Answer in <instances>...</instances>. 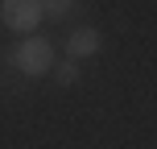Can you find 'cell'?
<instances>
[{
  "label": "cell",
  "mask_w": 157,
  "mask_h": 149,
  "mask_svg": "<svg viewBox=\"0 0 157 149\" xmlns=\"http://www.w3.org/2000/svg\"><path fill=\"white\" fill-rule=\"evenodd\" d=\"M54 71V79L62 87H71V83H78V62H62V66H50Z\"/></svg>",
  "instance_id": "obj_4"
},
{
  "label": "cell",
  "mask_w": 157,
  "mask_h": 149,
  "mask_svg": "<svg viewBox=\"0 0 157 149\" xmlns=\"http://www.w3.org/2000/svg\"><path fill=\"white\" fill-rule=\"evenodd\" d=\"M13 66L21 75H29V79H37V75H50V66H54V50H50V41L46 37H25L21 46L13 50Z\"/></svg>",
  "instance_id": "obj_1"
},
{
  "label": "cell",
  "mask_w": 157,
  "mask_h": 149,
  "mask_svg": "<svg viewBox=\"0 0 157 149\" xmlns=\"http://www.w3.org/2000/svg\"><path fill=\"white\" fill-rule=\"evenodd\" d=\"M99 46H103V37L91 25H78L71 37H66V54L71 58H91V54H99Z\"/></svg>",
  "instance_id": "obj_3"
},
{
  "label": "cell",
  "mask_w": 157,
  "mask_h": 149,
  "mask_svg": "<svg viewBox=\"0 0 157 149\" xmlns=\"http://www.w3.org/2000/svg\"><path fill=\"white\" fill-rule=\"evenodd\" d=\"M0 21L17 33H29L41 21V4L37 0H0Z\"/></svg>",
  "instance_id": "obj_2"
},
{
  "label": "cell",
  "mask_w": 157,
  "mask_h": 149,
  "mask_svg": "<svg viewBox=\"0 0 157 149\" xmlns=\"http://www.w3.org/2000/svg\"><path fill=\"white\" fill-rule=\"evenodd\" d=\"M37 4H41V17H66V8L75 0H37Z\"/></svg>",
  "instance_id": "obj_5"
}]
</instances>
